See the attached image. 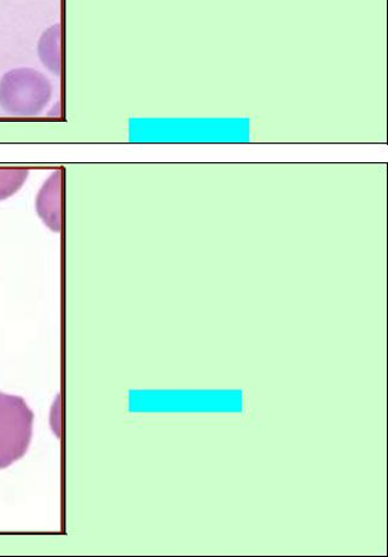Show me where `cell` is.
I'll list each match as a JSON object with an SVG mask.
<instances>
[{"mask_svg":"<svg viewBox=\"0 0 388 557\" xmlns=\"http://www.w3.org/2000/svg\"><path fill=\"white\" fill-rule=\"evenodd\" d=\"M27 175L26 170H0V201L21 190Z\"/></svg>","mask_w":388,"mask_h":557,"instance_id":"cell-5","label":"cell"},{"mask_svg":"<svg viewBox=\"0 0 388 557\" xmlns=\"http://www.w3.org/2000/svg\"><path fill=\"white\" fill-rule=\"evenodd\" d=\"M40 61L47 70L55 75L62 72V26L55 24L41 35L37 45Z\"/></svg>","mask_w":388,"mask_h":557,"instance_id":"cell-3","label":"cell"},{"mask_svg":"<svg viewBox=\"0 0 388 557\" xmlns=\"http://www.w3.org/2000/svg\"><path fill=\"white\" fill-rule=\"evenodd\" d=\"M34 412L21 396L0 393V469L21 460L30 447Z\"/></svg>","mask_w":388,"mask_h":557,"instance_id":"cell-2","label":"cell"},{"mask_svg":"<svg viewBox=\"0 0 388 557\" xmlns=\"http://www.w3.org/2000/svg\"><path fill=\"white\" fill-rule=\"evenodd\" d=\"M60 178L55 174L45 184L42 190L37 197V212L41 220L50 226L52 231L61 230V219L57 214L60 212Z\"/></svg>","mask_w":388,"mask_h":557,"instance_id":"cell-4","label":"cell"},{"mask_svg":"<svg viewBox=\"0 0 388 557\" xmlns=\"http://www.w3.org/2000/svg\"><path fill=\"white\" fill-rule=\"evenodd\" d=\"M52 94L50 79L33 69L12 70L0 79V107L8 115L39 116L49 106Z\"/></svg>","mask_w":388,"mask_h":557,"instance_id":"cell-1","label":"cell"}]
</instances>
